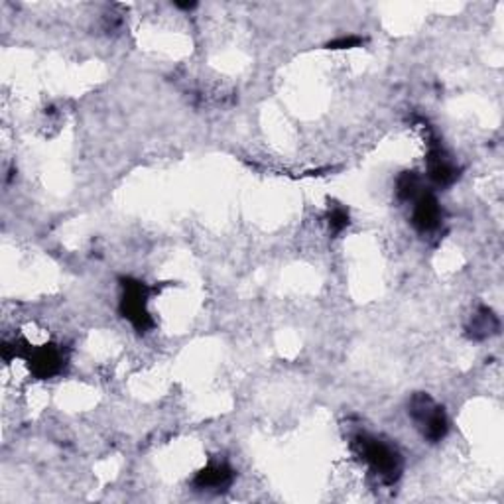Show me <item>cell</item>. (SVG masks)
Instances as JSON below:
<instances>
[{"label":"cell","mask_w":504,"mask_h":504,"mask_svg":"<svg viewBox=\"0 0 504 504\" xmlns=\"http://www.w3.org/2000/svg\"><path fill=\"white\" fill-rule=\"evenodd\" d=\"M441 211L436 199L431 195H422L417 199L416 209H414V225L417 230L426 232V230H433L438 227Z\"/></svg>","instance_id":"obj_3"},{"label":"cell","mask_w":504,"mask_h":504,"mask_svg":"<svg viewBox=\"0 0 504 504\" xmlns=\"http://www.w3.org/2000/svg\"><path fill=\"white\" fill-rule=\"evenodd\" d=\"M471 329L475 339H484V337H489V335L496 333V329H498V319L494 318L491 309H484V307H482L481 311L473 318Z\"/></svg>","instance_id":"obj_4"},{"label":"cell","mask_w":504,"mask_h":504,"mask_svg":"<svg viewBox=\"0 0 504 504\" xmlns=\"http://www.w3.org/2000/svg\"><path fill=\"white\" fill-rule=\"evenodd\" d=\"M359 42H361L359 38H341V40H337L333 44V47H351V45L359 44Z\"/></svg>","instance_id":"obj_8"},{"label":"cell","mask_w":504,"mask_h":504,"mask_svg":"<svg viewBox=\"0 0 504 504\" xmlns=\"http://www.w3.org/2000/svg\"><path fill=\"white\" fill-rule=\"evenodd\" d=\"M230 481V471L223 465H213L205 471L199 473L198 484L201 489H219Z\"/></svg>","instance_id":"obj_5"},{"label":"cell","mask_w":504,"mask_h":504,"mask_svg":"<svg viewBox=\"0 0 504 504\" xmlns=\"http://www.w3.org/2000/svg\"><path fill=\"white\" fill-rule=\"evenodd\" d=\"M329 223H331V227L333 230H341L343 227H347V223H349V215H347V211L345 209H335L333 213H331V217H329Z\"/></svg>","instance_id":"obj_7"},{"label":"cell","mask_w":504,"mask_h":504,"mask_svg":"<svg viewBox=\"0 0 504 504\" xmlns=\"http://www.w3.org/2000/svg\"><path fill=\"white\" fill-rule=\"evenodd\" d=\"M410 414L424 429V436L431 441H439L447 431V420L443 414V408L431 402L426 394H416L410 404Z\"/></svg>","instance_id":"obj_2"},{"label":"cell","mask_w":504,"mask_h":504,"mask_svg":"<svg viewBox=\"0 0 504 504\" xmlns=\"http://www.w3.org/2000/svg\"><path fill=\"white\" fill-rule=\"evenodd\" d=\"M362 459L366 461L384 482H394L400 475V455L390 445L378 439L362 438L359 441Z\"/></svg>","instance_id":"obj_1"},{"label":"cell","mask_w":504,"mask_h":504,"mask_svg":"<svg viewBox=\"0 0 504 504\" xmlns=\"http://www.w3.org/2000/svg\"><path fill=\"white\" fill-rule=\"evenodd\" d=\"M417 189V176L414 172H406L398 179V198L400 199H410L414 198Z\"/></svg>","instance_id":"obj_6"}]
</instances>
